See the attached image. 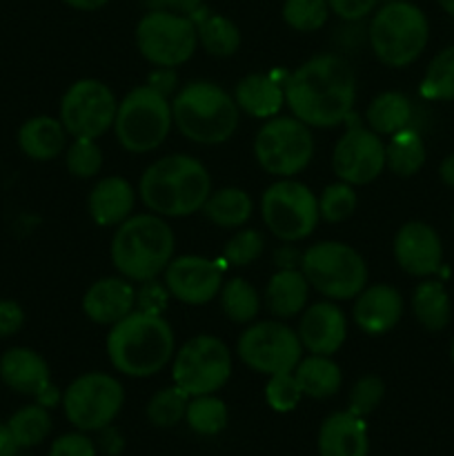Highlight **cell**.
<instances>
[{
	"label": "cell",
	"instance_id": "obj_1",
	"mask_svg": "<svg viewBox=\"0 0 454 456\" xmlns=\"http://www.w3.org/2000/svg\"><path fill=\"white\" fill-rule=\"evenodd\" d=\"M356 101V76L338 53H319L285 78V105L307 127L345 123Z\"/></svg>",
	"mask_w": 454,
	"mask_h": 456
},
{
	"label": "cell",
	"instance_id": "obj_2",
	"mask_svg": "<svg viewBox=\"0 0 454 456\" xmlns=\"http://www.w3.org/2000/svg\"><path fill=\"white\" fill-rule=\"evenodd\" d=\"M212 194V176L199 159L169 154L154 160L138 181V199L163 218H185L200 212Z\"/></svg>",
	"mask_w": 454,
	"mask_h": 456
},
{
	"label": "cell",
	"instance_id": "obj_3",
	"mask_svg": "<svg viewBox=\"0 0 454 456\" xmlns=\"http://www.w3.org/2000/svg\"><path fill=\"white\" fill-rule=\"evenodd\" d=\"M107 356L114 370L132 379H147L172 363L176 334L163 314L134 310L107 334Z\"/></svg>",
	"mask_w": 454,
	"mask_h": 456
},
{
	"label": "cell",
	"instance_id": "obj_4",
	"mask_svg": "<svg viewBox=\"0 0 454 456\" xmlns=\"http://www.w3.org/2000/svg\"><path fill=\"white\" fill-rule=\"evenodd\" d=\"M176 234L163 216L151 212L132 214L111 236V265L132 283L158 279L174 258Z\"/></svg>",
	"mask_w": 454,
	"mask_h": 456
},
{
	"label": "cell",
	"instance_id": "obj_5",
	"mask_svg": "<svg viewBox=\"0 0 454 456\" xmlns=\"http://www.w3.org/2000/svg\"><path fill=\"white\" fill-rule=\"evenodd\" d=\"M174 125L196 145H221L239 129L240 110L234 96L221 85L194 80L172 98Z\"/></svg>",
	"mask_w": 454,
	"mask_h": 456
},
{
	"label": "cell",
	"instance_id": "obj_6",
	"mask_svg": "<svg viewBox=\"0 0 454 456\" xmlns=\"http://www.w3.org/2000/svg\"><path fill=\"white\" fill-rule=\"evenodd\" d=\"M172 127V101L150 85H138L118 102L111 129L125 151L150 154L167 141Z\"/></svg>",
	"mask_w": 454,
	"mask_h": 456
},
{
	"label": "cell",
	"instance_id": "obj_7",
	"mask_svg": "<svg viewBox=\"0 0 454 456\" xmlns=\"http://www.w3.org/2000/svg\"><path fill=\"white\" fill-rule=\"evenodd\" d=\"M430 38L427 18L417 4L392 0L369 22V47L387 67H408L417 61Z\"/></svg>",
	"mask_w": 454,
	"mask_h": 456
},
{
	"label": "cell",
	"instance_id": "obj_8",
	"mask_svg": "<svg viewBox=\"0 0 454 456\" xmlns=\"http://www.w3.org/2000/svg\"><path fill=\"white\" fill-rule=\"evenodd\" d=\"M301 272L307 283L329 301H350L368 285V263L352 245L320 240L303 252Z\"/></svg>",
	"mask_w": 454,
	"mask_h": 456
},
{
	"label": "cell",
	"instance_id": "obj_9",
	"mask_svg": "<svg viewBox=\"0 0 454 456\" xmlns=\"http://www.w3.org/2000/svg\"><path fill=\"white\" fill-rule=\"evenodd\" d=\"M316 142L312 127L294 116L265 120L254 138V159L261 169L276 178H294L314 159Z\"/></svg>",
	"mask_w": 454,
	"mask_h": 456
},
{
	"label": "cell",
	"instance_id": "obj_10",
	"mask_svg": "<svg viewBox=\"0 0 454 456\" xmlns=\"http://www.w3.org/2000/svg\"><path fill=\"white\" fill-rule=\"evenodd\" d=\"M261 218L283 243H298L314 234L320 221L314 191L294 178H279L261 196Z\"/></svg>",
	"mask_w": 454,
	"mask_h": 456
},
{
	"label": "cell",
	"instance_id": "obj_11",
	"mask_svg": "<svg viewBox=\"0 0 454 456\" xmlns=\"http://www.w3.org/2000/svg\"><path fill=\"white\" fill-rule=\"evenodd\" d=\"M61 405L76 430L102 432L118 419L125 405V387L107 372L80 374L62 392Z\"/></svg>",
	"mask_w": 454,
	"mask_h": 456
},
{
	"label": "cell",
	"instance_id": "obj_12",
	"mask_svg": "<svg viewBox=\"0 0 454 456\" xmlns=\"http://www.w3.org/2000/svg\"><path fill=\"white\" fill-rule=\"evenodd\" d=\"M231 377V352L223 338L199 334L182 343L172 359L174 386L187 396L216 395Z\"/></svg>",
	"mask_w": 454,
	"mask_h": 456
},
{
	"label": "cell",
	"instance_id": "obj_13",
	"mask_svg": "<svg viewBox=\"0 0 454 456\" xmlns=\"http://www.w3.org/2000/svg\"><path fill=\"white\" fill-rule=\"evenodd\" d=\"M136 47L150 65L176 69L199 47L194 20L182 13L150 9L136 25Z\"/></svg>",
	"mask_w": 454,
	"mask_h": 456
},
{
	"label": "cell",
	"instance_id": "obj_14",
	"mask_svg": "<svg viewBox=\"0 0 454 456\" xmlns=\"http://www.w3.org/2000/svg\"><path fill=\"white\" fill-rule=\"evenodd\" d=\"M236 354L252 372L272 377L294 372L298 361L303 359V346L296 330L285 325L283 321H254L239 337Z\"/></svg>",
	"mask_w": 454,
	"mask_h": 456
},
{
	"label": "cell",
	"instance_id": "obj_15",
	"mask_svg": "<svg viewBox=\"0 0 454 456\" xmlns=\"http://www.w3.org/2000/svg\"><path fill=\"white\" fill-rule=\"evenodd\" d=\"M116 110L118 101L109 85L98 78H80L62 94L58 118L71 138H101L114 127Z\"/></svg>",
	"mask_w": 454,
	"mask_h": 456
},
{
	"label": "cell",
	"instance_id": "obj_16",
	"mask_svg": "<svg viewBox=\"0 0 454 456\" xmlns=\"http://www.w3.org/2000/svg\"><path fill=\"white\" fill-rule=\"evenodd\" d=\"M332 169L347 185H369L385 169V142L369 127L354 125L334 145Z\"/></svg>",
	"mask_w": 454,
	"mask_h": 456
},
{
	"label": "cell",
	"instance_id": "obj_17",
	"mask_svg": "<svg viewBox=\"0 0 454 456\" xmlns=\"http://www.w3.org/2000/svg\"><path fill=\"white\" fill-rule=\"evenodd\" d=\"M165 288L169 297L185 305H207L223 288V267L216 261L196 254L174 256L165 267Z\"/></svg>",
	"mask_w": 454,
	"mask_h": 456
},
{
	"label": "cell",
	"instance_id": "obj_18",
	"mask_svg": "<svg viewBox=\"0 0 454 456\" xmlns=\"http://www.w3.org/2000/svg\"><path fill=\"white\" fill-rule=\"evenodd\" d=\"M394 258L405 274L426 279L441 270L443 245L439 234L427 223L409 221L396 232Z\"/></svg>",
	"mask_w": 454,
	"mask_h": 456
},
{
	"label": "cell",
	"instance_id": "obj_19",
	"mask_svg": "<svg viewBox=\"0 0 454 456\" xmlns=\"http://www.w3.org/2000/svg\"><path fill=\"white\" fill-rule=\"evenodd\" d=\"M298 341L310 354L332 356L347 338V319L334 301H319L301 312Z\"/></svg>",
	"mask_w": 454,
	"mask_h": 456
},
{
	"label": "cell",
	"instance_id": "obj_20",
	"mask_svg": "<svg viewBox=\"0 0 454 456\" xmlns=\"http://www.w3.org/2000/svg\"><path fill=\"white\" fill-rule=\"evenodd\" d=\"M403 316V297L396 288L385 283L365 285L354 297L352 319L361 332L369 337L387 334Z\"/></svg>",
	"mask_w": 454,
	"mask_h": 456
},
{
	"label": "cell",
	"instance_id": "obj_21",
	"mask_svg": "<svg viewBox=\"0 0 454 456\" xmlns=\"http://www.w3.org/2000/svg\"><path fill=\"white\" fill-rule=\"evenodd\" d=\"M136 310V288L123 276H105L93 281L83 297V312L92 323L116 325Z\"/></svg>",
	"mask_w": 454,
	"mask_h": 456
},
{
	"label": "cell",
	"instance_id": "obj_22",
	"mask_svg": "<svg viewBox=\"0 0 454 456\" xmlns=\"http://www.w3.org/2000/svg\"><path fill=\"white\" fill-rule=\"evenodd\" d=\"M316 448L320 456H368V423L350 410L329 414L319 428Z\"/></svg>",
	"mask_w": 454,
	"mask_h": 456
},
{
	"label": "cell",
	"instance_id": "obj_23",
	"mask_svg": "<svg viewBox=\"0 0 454 456\" xmlns=\"http://www.w3.org/2000/svg\"><path fill=\"white\" fill-rule=\"evenodd\" d=\"M0 381L25 396H40L52 386L49 363L31 347H12L0 356Z\"/></svg>",
	"mask_w": 454,
	"mask_h": 456
},
{
	"label": "cell",
	"instance_id": "obj_24",
	"mask_svg": "<svg viewBox=\"0 0 454 456\" xmlns=\"http://www.w3.org/2000/svg\"><path fill=\"white\" fill-rule=\"evenodd\" d=\"M285 78H279V71H258L239 80L234 89V101L240 111L252 118L270 120L280 114L285 105Z\"/></svg>",
	"mask_w": 454,
	"mask_h": 456
},
{
	"label": "cell",
	"instance_id": "obj_25",
	"mask_svg": "<svg viewBox=\"0 0 454 456\" xmlns=\"http://www.w3.org/2000/svg\"><path fill=\"white\" fill-rule=\"evenodd\" d=\"M136 208V190L123 176H105L87 196L89 216L101 227H118Z\"/></svg>",
	"mask_w": 454,
	"mask_h": 456
},
{
	"label": "cell",
	"instance_id": "obj_26",
	"mask_svg": "<svg viewBox=\"0 0 454 456\" xmlns=\"http://www.w3.org/2000/svg\"><path fill=\"white\" fill-rule=\"evenodd\" d=\"M67 129L62 127L61 118L53 116H34L25 120L18 129V147L22 154L38 163L58 159L67 150Z\"/></svg>",
	"mask_w": 454,
	"mask_h": 456
},
{
	"label": "cell",
	"instance_id": "obj_27",
	"mask_svg": "<svg viewBox=\"0 0 454 456\" xmlns=\"http://www.w3.org/2000/svg\"><path fill=\"white\" fill-rule=\"evenodd\" d=\"M265 307L274 319L288 321L301 314L310 298V283L301 270H279L265 288Z\"/></svg>",
	"mask_w": 454,
	"mask_h": 456
},
{
	"label": "cell",
	"instance_id": "obj_28",
	"mask_svg": "<svg viewBox=\"0 0 454 456\" xmlns=\"http://www.w3.org/2000/svg\"><path fill=\"white\" fill-rule=\"evenodd\" d=\"M190 18L194 20L199 45L209 53V56L230 58L239 52L240 29L236 27V22L230 20V18L209 12L207 7H200L199 12L191 13Z\"/></svg>",
	"mask_w": 454,
	"mask_h": 456
},
{
	"label": "cell",
	"instance_id": "obj_29",
	"mask_svg": "<svg viewBox=\"0 0 454 456\" xmlns=\"http://www.w3.org/2000/svg\"><path fill=\"white\" fill-rule=\"evenodd\" d=\"M294 377L301 386L303 396H310L316 401L332 399L343 386L341 368L334 363L332 356L323 354H310L307 359L298 361Z\"/></svg>",
	"mask_w": 454,
	"mask_h": 456
},
{
	"label": "cell",
	"instance_id": "obj_30",
	"mask_svg": "<svg viewBox=\"0 0 454 456\" xmlns=\"http://www.w3.org/2000/svg\"><path fill=\"white\" fill-rule=\"evenodd\" d=\"M200 212L212 225L223 227V230H236L252 218L254 203L252 196L240 187H221L216 191L212 190Z\"/></svg>",
	"mask_w": 454,
	"mask_h": 456
},
{
	"label": "cell",
	"instance_id": "obj_31",
	"mask_svg": "<svg viewBox=\"0 0 454 456\" xmlns=\"http://www.w3.org/2000/svg\"><path fill=\"white\" fill-rule=\"evenodd\" d=\"M409 120H412V102L401 92L378 94L365 111V123L378 136H392L409 127Z\"/></svg>",
	"mask_w": 454,
	"mask_h": 456
},
{
	"label": "cell",
	"instance_id": "obj_32",
	"mask_svg": "<svg viewBox=\"0 0 454 456\" xmlns=\"http://www.w3.org/2000/svg\"><path fill=\"white\" fill-rule=\"evenodd\" d=\"M423 163H426V142L417 129L405 127L392 134L390 142L385 145V167L394 176H414L423 167Z\"/></svg>",
	"mask_w": 454,
	"mask_h": 456
},
{
	"label": "cell",
	"instance_id": "obj_33",
	"mask_svg": "<svg viewBox=\"0 0 454 456\" xmlns=\"http://www.w3.org/2000/svg\"><path fill=\"white\" fill-rule=\"evenodd\" d=\"M412 312L430 332H441L450 323V297L441 281H423L412 294Z\"/></svg>",
	"mask_w": 454,
	"mask_h": 456
},
{
	"label": "cell",
	"instance_id": "obj_34",
	"mask_svg": "<svg viewBox=\"0 0 454 456\" xmlns=\"http://www.w3.org/2000/svg\"><path fill=\"white\" fill-rule=\"evenodd\" d=\"M218 298H221L223 312L231 323L249 325L261 314V294L249 281L240 279V276L225 281Z\"/></svg>",
	"mask_w": 454,
	"mask_h": 456
},
{
	"label": "cell",
	"instance_id": "obj_35",
	"mask_svg": "<svg viewBox=\"0 0 454 456\" xmlns=\"http://www.w3.org/2000/svg\"><path fill=\"white\" fill-rule=\"evenodd\" d=\"M7 426L12 430L13 439H16L18 448H36L52 432V414L40 403L22 405L20 410H16L9 417Z\"/></svg>",
	"mask_w": 454,
	"mask_h": 456
},
{
	"label": "cell",
	"instance_id": "obj_36",
	"mask_svg": "<svg viewBox=\"0 0 454 456\" xmlns=\"http://www.w3.org/2000/svg\"><path fill=\"white\" fill-rule=\"evenodd\" d=\"M230 421L225 401L214 395L190 396L185 412V423L191 432L200 436H216L221 435Z\"/></svg>",
	"mask_w": 454,
	"mask_h": 456
},
{
	"label": "cell",
	"instance_id": "obj_37",
	"mask_svg": "<svg viewBox=\"0 0 454 456\" xmlns=\"http://www.w3.org/2000/svg\"><path fill=\"white\" fill-rule=\"evenodd\" d=\"M418 92L427 101H454V45L432 58Z\"/></svg>",
	"mask_w": 454,
	"mask_h": 456
},
{
	"label": "cell",
	"instance_id": "obj_38",
	"mask_svg": "<svg viewBox=\"0 0 454 456\" xmlns=\"http://www.w3.org/2000/svg\"><path fill=\"white\" fill-rule=\"evenodd\" d=\"M187 403H190V396L181 390L178 386L163 387V390L156 392L154 396L147 403V419L154 428H167L178 426L181 421H185Z\"/></svg>",
	"mask_w": 454,
	"mask_h": 456
},
{
	"label": "cell",
	"instance_id": "obj_39",
	"mask_svg": "<svg viewBox=\"0 0 454 456\" xmlns=\"http://www.w3.org/2000/svg\"><path fill=\"white\" fill-rule=\"evenodd\" d=\"M105 156L96 138H74L65 150V167L74 178H93L101 174Z\"/></svg>",
	"mask_w": 454,
	"mask_h": 456
},
{
	"label": "cell",
	"instance_id": "obj_40",
	"mask_svg": "<svg viewBox=\"0 0 454 456\" xmlns=\"http://www.w3.org/2000/svg\"><path fill=\"white\" fill-rule=\"evenodd\" d=\"M328 0H285L283 3V20L301 34L320 29L328 22Z\"/></svg>",
	"mask_w": 454,
	"mask_h": 456
},
{
	"label": "cell",
	"instance_id": "obj_41",
	"mask_svg": "<svg viewBox=\"0 0 454 456\" xmlns=\"http://www.w3.org/2000/svg\"><path fill=\"white\" fill-rule=\"evenodd\" d=\"M356 191L347 183L338 181L325 187L319 196V214L328 223H345L356 212Z\"/></svg>",
	"mask_w": 454,
	"mask_h": 456
},
{
	"label": "cell",
	"instance_id": "obj_42",
	"mask_svg": "<svg viewBox=\"0 0 454 456\" xmlns=\"http://www.w3.org/2000/svg\"><path fill=\"white\" fill-rule=\"evenodd\" d=\"M265 252V236L258 230H239L225 243L223 256L236 267H247L256 263Z\"/></svg>",
	"mask_w": 454,
	"mask_h": 456
},
{
	"label": "cell",
	"instance_id": "obj_43",
	"mask_svg": "<svg viewBox=\"0 0 454 456\" xmlns=\"http://www.w3.org/2000/svg\"><path fill=\"white\" fill-rule=\"evenodd\" d=\"M303 399V390L298 386L294 372L272 374L265 386V401L274 412H292L298 408Z\"/></svg>",
	"mask_w": 454,
	"mask_h": 456
},
{
	"label": "cell",
	"instance_id": "obj_44",
	"mask_svg": "<svg viewBox=\"0 0 454 456\" xmlns=\"http://www.w3.org/2000/svg\"><path fill=\"white\" fill-rule=\"evenodd\" d=\"M385 396V383L377 374H365L352 386L350 399H347V410L354 412L356 417H369L374 410L381 405Z\"/></svg>",
	"mask_w": 454,
	"mask_h": 456
},
{
	"label": "cell",
	"instance_id": "obj_45",
	"mask_svg": "<svg viewBox=\"0 0 454 456\" xmlns=\"http://www.w3.org/2000/svg\"><path fill=\"white\" fill-rule=\"evenodd\" d=\"M49 456H96V445L89 439L87 432H67L53 441Z\"/></svg>",
	"mask_w": 454,
	"mask_h": 456
},
{
	"label": "cell",
	"instance_id": "obj_46",
	"mask_svg": "<svg viewBox=\"0 0 454 456\" xmlns=\"http://www.w3.org/2000/svg\"><path fill=\"white\" fill-rule=\"evenodd\" d=\"M138 285H141V288L136 289V310L147 312V314H163L169 298V292L167 288H165V283H158V281L154 279Z\"/></svg>",
	"mask_w": 454,
	"mask_h": 456
},
{
	"label": "cell",
	"instance_id": "obj_47",
	"mask_svg": "<svg viewBox=\"0 0 454 456\" xmlns=\"http://www.w3.org/2000/svg\"><path fill=\"white\" fill-rule=\"evenodd\" d=\"M25 325V310L13 298H0V338L18 334Z\"/></svg>",
	"mask_w": 454,
	"mask_h": 456
},
{
	"label": "cell",
	"instance_id": "obj_48",
	"mask_svg": "<svg viewBox=\"0 0 454 456\" xmlns=\"http://www.w3.org/2000/svg\"><path fill=\"white\" fill-rule=\"evenodd\" d=\"M377 3L378 0H328L329 12H334L341 20L347 22H356L365 18L377 7Z\"/></svg>",
	"mask_w": 454,
	"mask_h": 456
},
{
	"label": "cell",
	"instance_id": "obj_49",
	"mask_svg": "<svg viewBox=\"0 0 454 456\" xmlns=\"http://www.w3.org/2000/svg\"><path fill=\"white\" fill-rule=\"evenodd\" d=\"M147 85L172 101V94L176 92L178 87L176 69H172V67H156V69L150 74V78H147Z\"/></svg>",
	"mask_w": 454,
	"mask_h": 456
},
{
	"label": "cell",
	"instance_id": "obj_50",
	"mask_svg": "<svg viewBox=\"0 0 454 456\" xmlns=\"http://www.w3.org/2000/svg\"><path fill=\"white\" fill-rule=\"evenodd\" d=\"M142 3L150 9L182 13V16H191V13L203 7V0H142Z\"/></svg>",
	"mask_w": 454,
	"mask_h": 456
},
{
	"label": "cell",
	"instance_id": "obj_51",
	"mask_svg": "<svg viewBox=\"0 0 454 456\" xmlns=\"http://www.w3.org/2000/svg\"><path fill=\"white\" fill-rule=\"evenodd\" d=\"M301 261L303 252H298V249L294 248V243L280 245L274 252V263L279 270H301Z\"/></svg>",
	"mask_w": 454,
	"mask_h": 456
},
{
	"label": "cell",
	"instance_id": "obj_52",
	"mask_svg": "<svg viewBox=\"0 0 454 456\" xmlns=\"http://www.w3.org/2000/svg\"><path fill=\"white\" fill-rule=\"evenodd\" d=\"M18 450L20 448H18L7 423H0V456H16Z\"/></svg>",
	"mask_w": 454,
	"mask_h": 456
},
{
	"label": "cell",
	"instance_id": "obj_53",
	"mask_svg": "<svg viewBox=\"0 0 454 456\" xmlns=\"http://www.w3.org/2000/svg\"><path fill=\"white\" fill-rule=\"evenodd\" d=\"M439 176L441 181L445 183L448 187H454V154L445 156L439 165Z\"/></svg>",
	"mask_w": 454,
	"mask_h": 456
},
{
	"label": "cell",
	"instance_id": "obj_54",
	"mask_svg": "<svg viewBox=\"0 0 454 456\" xmlns=\"http://www.w3.org/2000/svg\"><path fill=\"white\" fill-rule=\"evenodd\" d=\"M62 3H67L69 7L78 9V12H96V9L105 7L109 0H62Z\"/></svg>",
	"mask_w": 454,
	"mask_h": 456
},
{
	"label": "cell",
	"instance_id": "obj_55",
	"mask_svg": "<svg viewBox=\"0 0 454 456\" xmlns=\"http://www.w3.org/2000/svg\"><path fill=\"white\" fill-rule=\"evenodd\" d=\"M436 3L441 4V9H443V12H448L450 16H454V0H436Z\"/></svg>",
	"mask_w": 454,
	"mask_h": 456
},
{
	"label": "cell",
	"instance_id": "obj_56",
	"mask_svg": "<svg viewBox=\"0 0 454 456\" xmlns=\"http://www.w3.org/2000/svg\"><path fill=\"white\" fill-rule=\"evenodd\" d=\"M450 356H452V361H454V341H452V346H450Z\"/></svg>",
	"mask_w": 454,
	"mask_h": 456
},
{
	"label": "cell",
	"instance_id": "obj_57",
	"mask_svg": "<svg viewBox=\"0 0 454 456\" xmlns=\"http://www.w3.org/2000/svg\"><path fill=\"white\" fill-rule=\"evenodd\" d=\"M16 456H18V454H16Z\"/></svg>",
	"mask_w": 454,
	"mask_h": 456
}]
</instances>
